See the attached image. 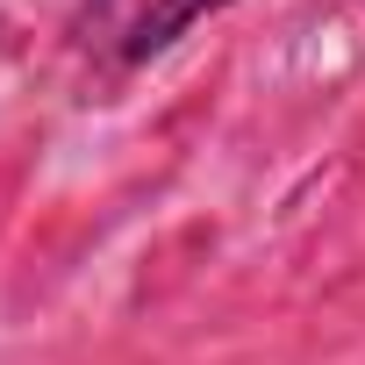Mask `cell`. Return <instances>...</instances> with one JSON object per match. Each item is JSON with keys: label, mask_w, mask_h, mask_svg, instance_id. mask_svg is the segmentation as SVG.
Masks as SVG:
<instances>
[{"label": "cell", "mask_w": 365, "mask_h": 365, "mask_svg": "<svg viewBox=\"0 0 365 365\" xmlns=\"http://www.w3.org/2000/svg\"><path fill=\"white\" fill-rule=\"evenodd\" d=\"M222 8H237V0H79L65 36L93 72H136Z\"/></svg>", "instance_id": "obj_1"}]
</instances>
